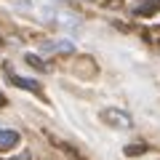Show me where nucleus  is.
<instances>
[{
	"mask_svg": "<svg viewBox=\"0 0 160 160\" xmlns=\"http://www.w3.org/2000/svg\"><path fill=\"white\" fill-rule=\"evenodd\" d=\"M0 43H3V40H0Z\"/></svg>",
	"mask_w": 160,
	"mask_h": 160,
	"instance_id": "obj_10",
	"label": "nucleus"
},
{
	"mask_svg": "<svg viewBox=\"0 0 160 160\" xmlns=\"http://www.w3.org/2000/svg\"><path fill=\"white\" fill-rule=\"evenodd\" d=\"M19 144V133L11 128H0V149H13Z\"/></svg>",
	"mask_w": 160,
	"mask_h": 160,
	"instance_id": "obj_5",
	"label": "nucleus"
},
{
	"mask_svg": "<svg viewBox=\"0 0 160 160\" xmlns=\"http://www.w3.org/2000/svg\"><path fill=\"white\" fill-rule=\"evenodd\" d=\"M24 59H27V64H29V67L40 69V72H46V69H48V64L43 62V59H40V56H35V53H27V56H24Z\"/></svg>",
	"mask_w": 160,
	"mask_h": 160,
	"instance_id": "obj_7",
	"label": "nucleus"
},
{
	"mask_svg": "<svg viewBox=\"0 0 160 160\" xmlns=\"http://www.w3.org/2000/svg\"><path fill=\"white\" fill-rule=\"evenodd\" d=\"M6 104H8V99H6V93L0 91V107H6Z\"/></svg>",
	"mask_w": 160,
	"mask_h": 160,
	"instance_id": "obj_9",
	"label": "nucleus"
},
{
	"mask_svg": "<svg viewBox=\"0 0 160 160\" xmlns=\"http://www.w3.org/2000/svg\"><path fill=\"white\" fill-rule=\"evenodd\" d=\"M40 48L43 51H53V53H75V46L69 40H46Z\"/></svg>",
	"mask_w": 160,
	"mask_h": 160,
	"instance_id": "obj_2",
	"label": "nucleus"
},
{
	"mask_svg": "<svg viewBox=\"0 0 160 160\" xmlns=\"http://www.w3.org/2000/svg\"><path fill=\"white\" fill-rule=\"evenodd\" d=\"M133 13L136 16H152V13H160V0H142L133 6Z\"/></svg>",
	"mask_w": 160,
	"mask_h": 160,
	"instance_id": "obj_4",
	"label": "nucleus"
},
{
	"mask_svg": "<svg viewBox=\"0 0 160 160\" xmlns=\"http://www.w3.org/2000/svg\"><path fill=\"white\" fill-rule=\"evenodd\" d=\"M144 149H147V144H131V147H126V155H139V152H144Z\"/></svg>",
	"mask_w": 160,
	"mask_h": 160,
	"instance_id": "obj_8",
	"label": "nucleus"
},
{
	"mask_svg": "<svg viewBox=\"0 0 160 160\" xmlns=\"http://www.w3.org/2000/svg\"><path fill=\"white\" fill-rule=\"evenodd\" d=\"M53 22L59 24V27H69V29H75L80 24V19L75 16V13H69V11H56V16H53Z\"/></svg>",
	"mask_w": 160,
	"mask_h": 160,
	"instance_id": "obj_6",
	"label": "nucleus"
},
{
	"mask_svg": "<svg viewBox=\"0 0 160 160\" xmlns=\"http://www.w3.org/2000/svg\"><path fill=\"white\" fill-rule=\"evenodd\" d=\"M102 120L107 123V126H112V128H133V118H131V112H126V109H120V107H107V109H102Z\"/></svg>",
	"mask_w": 160,
	"mask_h": 160,
	"instance_id": "obj_1",
	"label": "nucleus"
},
{
	"mask_svg": "<svg viewBox=\"0 0 160 160\" xmlns=\"http://www.w3.org/2000/svg\"><path fill=\"white\" fill-rule=\"evenodd\" d=\"M11 83L16 88H24V91H32V93H43V86L38 80H29V78H22V75H11Z\"/></svg>",
	"mask_w": 160,
	"mask_h": 160,
	"instance_id": "obj_3",
	"label": "nucleus"
}]
</instances>
